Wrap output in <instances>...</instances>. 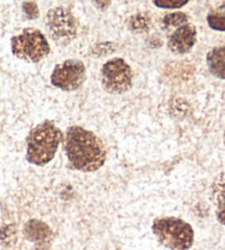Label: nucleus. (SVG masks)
<instances>
[{"label":"nucleus","mask_w":225,"mask_h":250,"mask_svg":"<svg viewBox=\"0 0 225 250\" xmlns=\"http://www.w3.org/2000/svg\"><path fill=\"white\" fill-rule=\"evenodd\" d=\"M64 149L73 169L94 172L106 161V149L102 141L94 132L79 126L67 129L64 139Z\"/></svg>","instance_id":"obj_1"},{"label":"nucleus","mask_w":225,"mask_h":250,"mask_svg":"<svg viewBox=\"0 0 225 250\" xmlns=\"http://www.w3.org/2000/svg\"><path fill=\"white\" fill-rule=\"evenodd\" d=\"M63 132L51 120L38 125L29 133L27 144V159L36 166H44L54 158Z\"/></svg>","instance_id":"obj_2"},{"label":"nucleus","mask_w":225,"mask_h":250,"mask_svg":"<svg viewBox=\"0 0 225 250\" xmlns=\"http://www.w3.org/2000/svg\"><path fill=\"white\" fill-rule=\"evenodd\" d=\"M153 231L159 243L170 250H187L193 244L192 227L180 218L159 217L155 219Z\"/></svg>","instance_id":"obj_3"},{"label":"nucleus","mask_w":225,"mask_h":250,"mask_svg":"<svg viewBox=\"0 0 225 250\" xmlns=\"http://www.w3.org/2000/svg\"><path fill=\"white\" fill-rule=\"evenodd\" d=\"M11 49L15 57L31 63L40 62L50 53L44 34L34 28L24 29L22 33L12 38Z\"/></svg>","instance_id":"obj_4"},{"label":"nucleus","mask_w":225,"mask_h":250,"mask_svg":"<svg viewBox=\"0 0 225 250\" xmlns=\"http://www.w3.org/2000/svg\"><path fill=\"white\" fill-rule=\"evenodd\" d=\"M46 29L56 43L67 44L77 37L78 21L66 8L57 7L47 12Z\"/></svg>","instance_id":"obj_5"},{"label":"nucleus","mask_w":225,"mask_h":250,"mask_svg":"<svg viewBox=\"0 0 225 250\" xmlns=\"http://www.w3.org/2000/svg\"><path fill=\"white\" fill-rule=\"evenodd\" d=\"M133 73L129 64L121 58L108 61L101 68L102 85L108 93L123 94L131 88Z\"/></svg>","instance_id":"obj_6"},{"label":"nucleus","mask_w":225,"mask_h":250,"mask_svg":"<svg viewBox=\"0 0 225 250\" xmlns=\"http://www.w3.org/2000/svg\"><path fill=\"white\" fill-rule=\"evenodd\" d=\"M86 80V67L78 60H67L55 66L51 83L66 92L79 88Z\"/></svg>","instance_id":"obj_7"},{"label":"nucleus","mask_w":225,"mask_h":250,"mask_svg":"<svg viewBox=\"0 0 225 250\" xmlns=\"http://www.w3.org/2000/svg\"><path fill=\"white\" fill-rule=\"evenodd\" d=\"M168 32V47L176 54L188 53L197 40L196 27L189 21Z\"/></svg>","instance_id":"obj_8"},{"label":"nucleus","mask_w":225,"mask_h":250,"mask_svg":"<svg viewBox=\"0 0 225 250\" xmlns=\"http://www.w3.org/2000/svg\"><path fill=\"white\" fill-rule=\"evenodd\" d=\"M212 195L216 204V217L225 225V172L215 179L212 185Z\"/></svg>","instance_id":"obj_9"},{"label":"nucleus","mask_w":225,"mask_h":250,"mask_svg":"<svg viewBox=\"0 0 225 250\" xmlns=\"http://www.w3.org/2000/svg\"><path fill=\"white\" fill-rule=\"evenodd\" d=\"M207 67L211 74L225 80V46H216L206 55Z\"/></svg>","instance_id":"obj_10"},{"label":"nucleus","mask_w":225,"mask_h":250,"mask_svg":"<svg viewBox=\"0 0 225 250\" xmlns=\"http://www.w3.org/2000/svg\"><path fill=\"white\" fill-rule=\"evenodd\" d=\"M207 24L215 31H225V3L209 12L206 17Z\"/></svg>","instance_id":"obj_11"},{"label":"nucleus","mask_w":225,"mask_h":250,"mask_svg":"<svg viewBox=\"0 0 225 250\" xmlns=\"http://www.w3.org/2000/svg\"><path fill=\"white\" fill-rule=\"evenodd\" d=\"M189 18L188 16L184 14V12H175V14H168L164 17L162 20V28L165 31H170L171 29H174L178 25L184 24L188 22Z\"/></svg>","instance_id":"obj_12"},{"label":"nucleus","mask_w":225,"mask_h":250,"mask_svg":"<svg viewBox=\"0 0 225 250\" xmlns=\"http://www.w3.org/2000/svg\"><path fill=\"white\" fill-rule=\"evenodd\" d=\"M150 19L146 14H137L130 19L129 28L135 33H142L150 29Z\"/></svg>","instance_id":"obj_13"},{"label":"nucleus","mask_w":225,"mask_h":250,"mask_svg":"<svg viewBox=\"0 0 225 250\" xmlns=\"http://www.w3.org/2000/svg\"><path fill=\"white\" fill-rule=\"evenodd\" d=\"M27 234L31 237V239H42L50 234V230L44 224L34 221L30 222L27 225Z\"/></svg>","instance_id":"obj_14"},{"label":"nucleus","mask_w":225,"mask_h":250,"mask_svg":"<svg viewBox=\"0 0 225 250\" xmlns=\"http://www.w3.org/2000/svg\"><path fill=\"white\" fill-rule=\"evenodd\" d=\"M23 10L30 19L37 18V17L38 16V7H37L36 3H33V2H24L23 3Z\"/></svg>","instance_id":"obj_15"},{"label":"nucleus","mask_w":225,"mask_h":250,"mask_svg":"<svg viewBox=\"0 0 225 250\" xmlns=\"http://www.w3.org/2000/svg\"><path fill=\"white\" fill-rule=\"evenodd\" d=\"M154 3L158 7L161 8H179V7H183L185 5H187L188 1H159V0H156V1H154Z\"/></svg>","instance_id":"obj_16"},{"label":"nucleus","mask_w":225,"mask_h":250,"mask_svg":"<svg viewBox=\"0 0 225 250\" xmlns=\"http://www.w3.org/2000/svg\"><path fill=\"white\" fill-rule=\"evenodd\" d=\"M224 144H225V140H224Z\"/></svg>","instance_id":"obj_17"}]
</instances>
